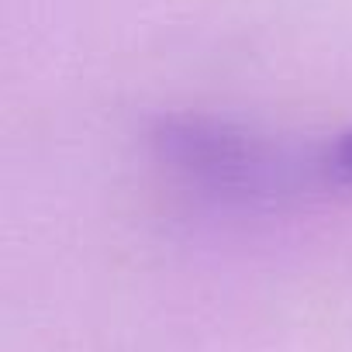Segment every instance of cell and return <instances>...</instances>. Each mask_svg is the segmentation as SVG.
Instances as JSON below:
<instances>
[{
  "mask_svg": "<svg viewBox=\"0 0 352 352\" xmlns=\"http://www.w3.org/2000/svg\"><path fill=\"white\" fill-rule=\"evenodd\" d=\"M148 142L173 176L218 201L270 204L304 187H328L318 166V148L294 155L225 118L169 114L155 121Z\"/></svg>",
  "mask_w": 352,
  "mask_h": 352,
  "instance_id": "cell-1",
  "label": "cell"
},
{
  "mask_svg": "<svg viewBox=\"0 0 352 352\" xmlns=\"http://www.w3.org/2000/svg\"><path fill=\"white\" fill-rule=\"evenodd\" d=\"M318 166L328 187H352V128L338 131L318 148Z\"/></svg>",
  "mask_w": 352,
  "mask_h": 352,
  "instance_id": "cell-2",
  "label": "cell"
}]
</instances>
